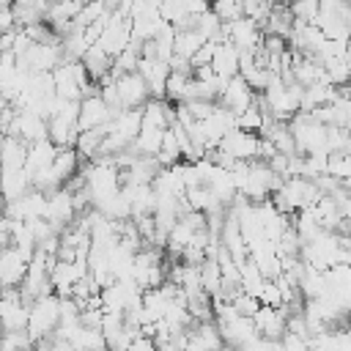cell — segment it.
Listing matches in <instances>:
<instances>
[{
    "label": "cell",
    "mask_w": 351,
    "mask_h": 351,
    "mask_svg": "<svg viewBox=\"0 0 351 351\" xmlns=\"http://www.w3.org/2000/svg\"><path fill=\"white\" fill-rule=\"evenodd\" d=\"M60 324V293H41L38 299L30 302V321H27V332L33 337V343L38 346L41 340H49L55 335Z\"/></svg>",
    "instance_id": "1"
},
{
    "label": "cell",
    "mask_w": 351,
    "mask_h": 351,
    "mask_svg": "<svg viewBox=\"0 0 351 351\" xmlns=\"http://www.w3.org/2000/svg\"><path fill=\"white\" fill-rule=\"evenodd\" d=\"M291 132L296 137V148L299 154H315V151H326L329 154V123H321L313 112H296L291 121Z\"/></svg>",
    "instance_id": "2"
},
{
    "label": "cell",
    "mask_w": 351,
    "mask_h": 351,
    "mask_svg": "<svg viewBox=\"0 0 351 351\" xmlns=\"http://www.w3.org/2000/svg\"><path fill=\"white\" fill-rule=\"evenodd\" d=\"M52 74H55V90L66 99H82L85 85L93 80L82 58H63V63Z\"/></svg>",
    "instance_id": "3"
},
{
    "label": "cell",
    "mask_w": 351,
    "mask_h": 351,
    "mask_svg": "<svg viewBox=\"0 0 351 351\" xmlns=\"http://www.w3.org/2000/svg\"><path fill=\"white\" fill-rule=\"evenodd\" d=\"M222 38H230L241 52H255L263 44L266 36H263V25L261 22H255L252 16H239V19L222 25Z\"/></svg>",
    "instance_id": "4"
},
{
    "label": "cell",
    "mask_w": 351,
    "mask_h": 351,
    "mask_svg": "<svg viewBox=\"0 0 351 351\" xmlns=\"http://www.w3.org/2000/svg\"><path fill=\"white\" fill-rule=\"evenodd\" d=\"M47 203H49V192L38 189V186H30L22 197L8 200V206H5V217H8V219H25V222H33V219L47 217Z\"/></svg>",
    "instance_id": "5"
},
{
    "label": "cell",
    "mask_w": 351,
    "mask_h": 351,
    "mask_svg": "<svg viewBox=\"0 0 351 351\" xmlns=\"http://www.w3.org/2000/svg\"><path fill=\"white\" fill-rule=\"evenodd\" d=\"M66 52H63V38L58 41H36L19 60L30 69V71H55L63 63Z\"/></svg>",
    "instance_id": "6"
},
{
    "label": "cell",
    "mask_w": 351,
    "mask_h": 351,
    "mask_svg": "<svg viewBox=\"0 0 351 351\" xmlns=\"http://www.w3.org/2000/svg\"><path fill=\"white\" fill-rule=\"evenodd\" d=\"M5 134H16L25 143L44 140V137H49V118H44L41 112H36L30 107H22V110H16V118Z\"/></svg>",
    "instance_id": "7"
},
{
    "label": "cell",
    "mask_w": 351,
    "mask_h": 351,
    "mask_svg": "<svg viewBox=\"0 0 351 351\" xmlns=\"http://www.w3.org/2000/svg\"><path fill=\"white\" fill-rule=\"evenodd\" d=\"M30 258L33 255H27L16 244H5L3 247V255H0V282H3V288L22 285V280L27 274V266H30Z\"/></svg>",
    "instance_id": "8"
},
{
    "label": "cell",
    "mask_w": 351,
    "mask_h": 351,
    "mask_svg": "<svg viewBox=\"0 0 351 351\" xmlns=\"http://www.w3.org/2000/svg\"><path fill=\"white\" fill-rule=\"evenodd\" d=\"M77 217V208H74V195L69 186H58L49 192V203H47V219L63 233Z\"/></svg>",
    "instance_id": "9"
},
{
    "label": "cell",
    "mask_w": 351,
    "mask_h": 351,
    "mask_svg": "<svg viewBox=\"0 0 351 351\" xmlns=\"http://www.w3.org/2000/svg\"><path fill=\"white\" fill-rule=\"evenodd\" d=\"M217 326L222 332L225 346H239V348H244L255 335H261L258 326H255V321H252V315H244V313H236V315L219 321Z\"/></svg>",
    "instance_id": "10"
},
{
    "label": "cell",
    "mask_w": 351,
    "mask_h": 351,
    "mask_svg": "<svg viewBox=\"0 0 351 351\" xmlns=\"http://www.w3.org/2000/svg\"><path fill=\"white\" fill-rule=\"evenodd\" d=\"M118 82V93H121V104L123 107H143L151 99V88L145 82V77L140 71H126L115 77Z\"/></svg>",
    "instance_id": "11"
},
{
    "label": "cell",
    "mask_w": 351,
    "mask_h": 351,
    "mask_svg": "<svg viewBox=\"0 0 351 351\" xmlns=\"http://www.w3.org/2000/svg\"><path fill=\"white\" fill-rule=\"evenodd\" d=\"M228 154H233L236 159H258V148H261V134H255V132H250V129H241V126H236V129H230L225 137H222V143H219Z\"/></svg>",
    "instance_id": "12"
},
{
    "label": "cell",
    "mask_w": 351,
    "mask_h": 351,
    "mask_svg": "<svg viewBox=\"0 0 351 351\" xmlns=\"http://www.w3.org/2000/svg\"><path fill=\"white\" fill-rule=\"evenodd\" d=\"M252 321H255V326H258V332H261L263 337L280 340V337L285 335V329H288V307H285V304H280V307H274V304H261V310L252 315Z\"/></svg>",
    "instance_id": "13"
},
{
    "label": "cell",
    "mask_w": 351,
    "mask_h": 351,
    "mask_svg": "<svg viewBox=\"0 0 351 351\" xmlns=\"http://www.w3.org/2000/svg\"><path fill=\"white\" fill-rule=\"evenodd\" d=\"M255 101H258V93L252 90V85H250L241 74L230 77L228 85H225V90H222V96H219V104L230 107L236 115L244 112V110H247L250 104H255Z\"/></svg>",
    "instance_id": "14"
},
{
    "label": "cell",
    "mask_w": 351,
    "mask_h": 351,
    "mask_svg": "<svg viewBox=\"0 0 351 351\" xmlns=\"http://www.w3.org/2000/svg\"><path fill=\"white\" fill-rule=\"evenodd\" d=\"M115 112H118V110H112L101 93H96V96H85L82 104H80V129L107 126V123L112 121Z\"/></svg>",
    "instance_id": "15"
},
{
    "label": "cell",
    "mask_w": 351,
    "mask_h": 351,
    "mask_svg": "<svg viewBox=\"0 0 351 351\" xmlns=\"http://www.w3.org/2000/svg\"><path fill=\"white\" fill-rule=\"evenodd\" d=\"M137 71L145 77L148 88H151V96L154 99H165V88H167V77H170V63L167 60H159V58H140V66Z\"/></svg>",
    "instance_id": "16"
},
{
    "label": "cell",
    "mask_w": 351,
    "mask_h": 351,
    "mask_svg": "<svg viewBox=\"0 0 351 351\" xmlns=\"http://www.w3.org/2000/svg\"><path fill=\"white\" fill-rule=\"evenodd\" d=\"M211 66H214V71H217V74H222L225 80L236 77V74L241 71V49H239L230 38L217 41V49H214V60H211Z\"/></svg>",
    "instance_id": "17"
},
{
    "label": "cell",
    "mask_w": 351,
    "mask_h": 351,
    "mask_svg": "<svg viewBox=\"0 0 351 351\" xmlns=\"http://www.w3.org/2000/svg\"><path fill=\"white\" fill-rule=\"evenodd\" d=\"M55 156H58V145H55L49 137L36 140V143H30V148H27V162H25V167H27V173L33 176V173H38V170L52 167Z\"/></svg>",
    "instance_id": "18"
},
{
    "label": "cell",
    "mask_w": 351,
    "mask_h": 351,
    "mask_svg": "<svg viewBox=\"0 0 351 351\" xmlns=\"http://www.w3.org/2000/svg\"><path fill=\"white\" fill-rule=\"evenodd\" d=\"M165 132L167 129H162V126H154V123H145L143 121V129H140V134L134 137V151L137 154H143V156H156L159 154V148H162V143H165Z\"/></svg>",
    "instance_id": "19"
},
{
    "label": "cell",
    "mask_w": 351,
    "mask_h": 351,
    "mask_svg": "<svg viewBox=\"0 0 351 351\" xmlns=\"http://www.w3.org/2000/svg\"><path fill=\"white\" fill-rule=\"evenodd\" d=\"M27 148H30V143H25L22 137L5 134V140H3V167H5V170L25 167V162H27Z\"/></svg>",
    "instance_id": "20"
},
{
    "label": "cell",
    "mask_w": 351,
    "mask_h": 351,
    "mask_svg": "<svg viewBox=\"0 0 351 351\" xmlns=\"http://www.w3.org/2000/svg\"><path fill=\"white\" fill-rule=\"evenodd\" d=\"M3 186H5V200H16L33 186V176L27 173V167L5 170L3 173Z\"/></svg>",
    "instance_id": "21"
},
{
    "label": "cell",
    "mask_w": 351,
    "mask_h": 351,
    "mask_svg": "<svg viewBox=\"0 0 351 351\" xmlns=\"http://www.w3.org/2000/svg\"><path fill=\"white\" fill-rule=\"evenodd\" d=\"M80 170V151L77 148H58V156L52 162V173L60 184H66Z\"/></svg>",
    "instance_id": "22"
},
{
    "label": "cell",
    "mask_w": 351,
    "mask_h": 351,
    "mask_svg": "<svg viewBox=\"0 0 351 351\" xmlns=\"http://www.w3.org/2000/svg\"><path fill=\"white\" fill-rule=\"evenodd\" d=\"M208 38L197 30V27H178V33H176V55H181V58H195V52L206 44Z\"/></svg>",
    "instance_id": "23"
},
{
    "label": "cell",
    "mask_w": 351,
    "mask_h": 351,
    "mask_svg": "<svg viewBox=\"0 0 351 351\" xmlns=\"http://www.w3.org/2000/svg\"><path fill=\"white\" fill-rule=\"evenodd\" d=\"M107 132H110V123H107V126H96V129H82L80 137H77V145H74V148L80 151V156L93 159V156L101 151V143H104Z\"/></svg>",
    "instance_id": "24"
},
{
    "label": "cell",
    "mask_w": 351,
    "mask_h": 351,
    "mask_svg": "<svg viewBox=\"0 0 351 351\" xmlns=\"http://www.w3.org/2000/svg\"><path fill=\"white\" fill-rule=\"evenodd\" d=\"M85 66H88V71H90V77L99 82L104 74H110L112 71V55L104 49V47H99V44H93L88 52H85Z\"/></svg>",
    "instance_id": "25"
},
{
    "label": "cell",
    "mask_w": 351,
    "mask_h": 351,
    "mask_svg": "<svg viewBox=\"0 0 351 351\" xmlns=\"http://www.w3.org/2000/svg\"><path fill=\"white\" fill-rule=\"evenodd\" d=\"M200 280H203V288L211 296H219L222 293V269H219V261L217 258H206L200 263Z\"/></svg>",
    "instance_id": "26"
},
{
    "label": "cell",
    "mask_w": 351,
    "mask_h": 351,
    "mask_svg": "<svg viewBox=\"0 0 351 351\" xmlns=\"http://www.w3.org/2000/svg\"><path fill=\"white\" fill-rule=\"evenodd\" d=\"M181 143H178V137H176V132H173V126L165 132V143H162V148H159V154H156V159L162 162V167H170V165H176V162H181Z\"/></svg>",
    "instance_id": "27"
},
{
    "label": "cell",
    "mask_w": 351,
    "mask_h": 351,
    "mask_svg": "<svg viewBox=\"0 0 351 351\" xmlns=\"http://www.w3.org/2000/svg\"><path fill=\"white\" fill-rule=\"evenodd\" d=\"M189 80H192V74H186V71H170L167 88H165V99H170V101H176V104L184 101V99H186Z\"/></svg>",
    "instance_id": "28"
},
{
    "label": "cell",
    "mask_w": 351,
    "mask_h": 351,
    "mask_svg": "<svg viewBox=\"0 0 351 351\" xmlns=\"http://www.w3.org/2000/svg\"><path fill=\"white\" fill-rule=\"evenodd\" d=\"M211 8L219 14L222 22H233L244 16V0H211Z\"/></svg>",
    "instance_id": "29"
},
{
    "label": "cell",
    "mask_w": 351,
    "mask_h": 351,
    "mask_svg": "<svg viewBox=\"0 0 351 351\" xmlns=\"http://www.w3.org/2000/svg\"><path fill=\"white\" fill-rule=\"evenodd\" d=\"M291 11H293L296 19L313 22L318 16V11H321V3L318 0H291Z\"/></svg>",
    "instance_id": "30"
},
{
    "label": "cell",
    "mask_w": 351,
    "mask_h": 351,
    "mask_svg": "<svg viewBox=\"0 0 351 351\" xmlns=\"http://www.w3.org/2000/svg\"><path fill=\"white\" fill-rule=\"evenodd\" d=\"M258 299H261V304H274V307L285 304L282 302V288L277 285V280H266L263 288H261V293H258Z\"/></svg>",
    "instance_id": "31"
},
{
    "label": "cell",
    "mask_w": 351,
    "mask_h": 351,
    "mask_svg": "<svg viewBox=\"0 0 351 351\" xmlns=\"http://www.w3.org/2000/svg\"><path fill=\"white\" fill-rule=\"evenodd\" d=\"M280 343H282V348H307V346H310V335L285 329V335L280 337Z\"/></svg>",
    "instance_id": "32"
},
{
    "label": "cell",
    "mask_w": 351,
    "mask_h": 351,
    "mask_svg": "<svg viewBox=\"0 0 351 351\" xmlns=\"http://www.w3.org/2000/svg\"><path fill=\"white\" fill-rule=\"evenodd\" d=\"M214 49H217V41H214V38H208V41L195 52L192 66H206V63H211V60H214Z\"/></svg>",
    "instance_id": "33"
},
{
    "label": "cell",
    "mask_w": 351,
    "mask_h": 351,
    "mask_svg": "<svg viewBox=\"0 0 351 351\" xmlns=\"http://www.w3.org/2000/svg\"><path fill=\"white\" fill-rule=\"evenodd\" d=\"M346 90H348V93H351V82H348V85H346Z\"/></svg>",
    "instance_id": "34"
},
{
    "label": "cell",
    "mask_w": 351,
    "mask_h": 351,
    "mask_svg": "<svg viewBox=\"0 0 351 351\" xmlns=\"http://www.w3.org/2000/svg\"><path fill=\"white\" fill-rule=\"evenodd\" d=\"M82 3H88V0H82Z\"/></svg>",
    "instance_id": "35"
},
{
    "label": "cell",
    "mask_w": 351,
    "mask_h": 351,
    "mask_svg": "<svg viewBox=\"0 0 351 351\" xmlns=\"http://www.w3.org/2000/svg\"><path fill=\"white\" fill-rule=\"evenodd\" d=\"M348 58H351V55H348Z\"/></svg>",
    "instance_id": "36"
}]
</instances>
